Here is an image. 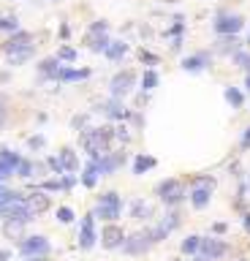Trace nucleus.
<instances>
[{
	"label": "nucleus",
	"instance_id": "obj_1",
	"mask_svg": "<svg viewBox=\"0 0 250 261\" xmlns=\"http://www.w3.org/2000/svg\"><path fill=\"white\" fill-rule=\"evenodd\" d=\"M120 212H123V199H120V193L106 191L98 196V204H96V210H93V215L98 220H106V223H117Z\"/></svg>",
	"mask_w": 250,
	"mask_h": 261
},
{
	"label": "nucleus",
	"instance_id": "obj_2",
	"mask_svg": "<svg viewBox=\"0 0 250 261\" xmlns=\"http://www.w3.org/2000/svg\"><path fill=\"white\" fill-rule=\"evenodd\" d=\"M212 191H215V177H209V174L193 177V188H191V193H188L193 210H207L209 202H212Z\"/></svg>",
	"mask_w": 250,
	"mask_h": 261
},
{
	"label": "nucleus",
	"instance_id": "obj_3",
	"mask_svg": "<svg viewBox=\"0 0 250 261\" xmlns=\"http://www.w3.org/2000/svg\"><path fill=\"white\" fill-rule=\"evenodd\" d=\"M133 84H136V71H131V68L117 71L112 76V82H109V98L123 101L128 93H133Z\"/></svg>",
	"mask_w": 250,
	"mask_h": 261
},
{
	"label": "nucleus",
	"instance_id": "obj_4",
	"mask_svg": "<svg viewBox=\"0 0 250 261\" xmlns=\"http://www.w3.org/2000/svg\"><path fill=\"white\" fill-rule=\"evenodd\" d=\"M152 245H155V242L150 239V231H147V229H141V231L128 234L120 250H123L125 256H144V253H150V247H152Z\"/></svg>",
	"mask_w": 250,
	"mask_h": 261
},
{
	"label": "nucleus",
	"instance_id": "obj_5",
	"mask_svg": "<svg viewBox=\"0 0 250 261\" xmlns=\"http://www.w3.org/2000/svg\"><path fill=\"white\" fill-rule=\"evenodd\" d=\"M228 253V245L218 237H201L199 253H196V261H220Z\"/></svg>",
	"mask_w": 250,
	"mask_h": 261
},
{
	"label": "nucleus",
	"instance_id": "obj_6",
	"mask_svg": "<svg viewBox=\"0 0 250 261\" xmlns=\"http://www.w3.org/2000/svg\"><path fill=\"white\" fill-rule=\"evenodd\" d=\"M242 28H245V19L239 14H231V11H220L212 22V30L218 36H236V33H242Z\"/></svg>",
	"mask_w": 250,
	"mask_h": 261
},
{
	"label": "nucleus",
	"instance_id": "obj_7",
	"mask_svg": "<svg viewBox=\"0 0 250 261\" xmlns=\"http://www.w3.org/2000/svg\"><path fill=\"white\" fill-rule=\"evenodd\" d=\"M17 247H19V253H22V258H30V256H46V253L52 250V242L44 234H33V237L19 239Z\"/></svg>",
	"mask_w": 250,
	"mask_h": 261
},
{
	"label": "nucleus",
	"instance_id": "obj_8",
	"mask_svg": "<svg viewBox=\"0 0 250 261\" xmlns=\"http://www.w3.org/2000/svg\"><path fill=\"white\" fill-rule=\"evenodd\" d=\"M0 218L3 220H22V223H30V220H36L30 215V210L25 207V196L17 199V202H9L0 207Z\"/></svg>",
	"mask_w": 250,
	"mask_h": 261
},
{
	"label": "nucleus",
	"instance_id": "obj_9",
	"mask_svg": "<svg viewBox=\"0 0 250 261\" xmlns=\"http://www.w3.org/2000/svg\"><path fill=\"white\" fill-rule=\"evenodd\" d=\"M125 242V231L120 229L117 223H106L104 231H101V245L106 247V250H120Z\"/></svg>",
	"mask_w": 250,
	"mask_h": 261
},
{
	"label": "nucleus",
	"instance_id": "obj_10",
	"mask_svg": "<svg viewBox=\"0 0 250 261\" xmlns=\"http://www.w3.org/2000/svg\"><path fill=\"white\" fill-rule=\"evenodd\" d=\"M19 160H22V155H19V152L9 150V147H3V150H0V183H6L9 177H14Z\"/></svg>",
	"mask_w": 250,
	"mask_h": 261
},
{
	"label": "nucleus",
	"instance_id": "obj_11",
	"mask_svg": "<svg viewBox=\"0 0 250 261\" xmlns=\"http://www.w3.org/2000/svg\"><path fill=\"white\" fill-rule=\"evenodd\" d=\"M30 44H33V33L19 28L17 33H11V36L0 44V49H3V55H11V52H19V49H25V46H30Z\"/></svg>",
	"mask_w": 250,
	"mask_h": 261
},
{
	"label": "nucleus",
	"instance_id": "obj_12",
	"mask_svg": "<svg viewBox=\"0 0 250 261\" xmlns=\"http://www.w3.org/2000/svg\"><path fill=\"white\" fill-rule=\"evenodd\" d=\"M96 109L104 112V115L109 117V120H114V123H120V120H128V117H131V109H128L123 101H117V98H106V101L98 104Z\"/></svg>",
	"mask_w": 250,
	"mask_h": 261
},
{
	"label": "nucleus",
	"instance_id": "obj_13",
	"mask_svg": "<svg viewBox=\"0 0 250 261\" xmlns=\"http://www.w3.org/2000/svg\"><path fill=\"white\" fill-rule=\"evenodd\" d=\"M25 207L30 210V215L36 218V215H44L46 210L52 207V199L46 196L44 191H30V193H25Z\"/></svg>",
	"mask_w": 250,
	"mask_h": 261
},
{
	"label": "nucleus",
	"instance_id": "obj_14",
	"mask_svg": "<svg viewBox=\"0 0 250 261\" xmlns=\"http://www.w3.org/2000/svg\"><path fill=\"white\" fill-rule=\"evenodd\" d=\"M93 76V68H73V65H63V68L57 71V79L55 82L60 84H79L85 82V79Z\"/></svg>",
	"mask_w": 250,
	"mask_h": 261
},
{
	"label": "nucleus",
	"instance_id": "obj_15",
	"mask_svg": "<svg viewBox=\"0 0 250 261\" xmlns=\"http://www.w3.org/2000/svg\"><path fill=\"white\" fill-rule=\"evenodd\" d=\"M93 223H96V215L87 212L85 220H82V229H79V247H82V250L96 247V229H93Z\"/></svg>",
	"mask_w": 250,
	"mask_h": 261
},
{
	"label": "nucleus",
	"instance_id": "obj_16",
	"mask_svg": "<svg viewBox=\"0 0 250 261\" xmlns=\"http://www.w3.org/2000/svg\"><path fill=\"white\" fill-rule=\"evenodd\" d=\"M209 63H212V55H209V52H196V55H188L185 60H182V71L201 73Z\"/></svg>",
	"mask_w": 250,
	"mask_h": 261
},
{
	"label": "nucleus",
	"instance_id": "obj_17",
	"mask_svg": "<svg viewBox=\"0 0 250 261\" xmlns=\"http://www.w3.org/2000/svg\"><path fill=\"white\" fill-rule=\"evenodd\" d=\"M109 44H112L109 33H90V30L85 33V46L90 52H96V55H104V52L109 49Z\"/></svg>",
	"mask_w": 250,
	"mask_h": 261
},
{
	"label": "nucleus",
	"instance_id": "obj_18",
	"mask_svg": "<svg viewBox=\"0 0 250 261\" xmlns=\"http://www.w3.org/2000/svg\"><path fill=\"white\" fill-rule=\"evenodd\" d=\"M155 166H158V158L147 155V152H136V155H133V163H131V171H133V177H144Z\"/></svg>",
	"mask_w": 250,
	"mask_h": 261
},
{
	"label": "nucleus",
	"instance_id": "obj_19",
	"mask_svg": "<svg viewBox=\"0 0 250 261\" xmlns=\"http://www.w3.org/2000/svg\"><path fill=\"white\" fill-rule=\"evenodd\" d=\"M128 210H131V218H133V220H139V223H147V220H152V218H155L152 204H150V202H144V199H133Z\"/></svg>",
	"mask_w": 250,
	"mask_h": 261
},
{
	"label": "nucleus",
	"instance_id": "obj_20",
	"mask_svg": "<svg viewBox=\"0 0 250 261\" xmlns=\"http://www.w3.org/2000/svg\"><path fill=\"white\" fill-rule=\"evenodd\" d=\"M57 158H60V163H63V171H65V174H76L79 169H82V166H79L76 152H73L71 147H60Z\"/></svg>",
	"mask_w": 250,
	"mask_h": 261
},
{
	"label": "nucleus",
	"instance_id": "obj_21",
	"mask_svg": "<svg viewBox=\"0 0 250 261\" xmlns=\"http://www.w3.org/2000/svg\"><path fill=\"white\" fill-rule=\"evenodd\" d=\"M128 52H131V44L128 41H112L104 55H106V60H112V63H123V57L128 55Z\"/></svg>",
	"mask_w": 250,
	"mask_h": 261
},
{
	"label": "nucleus",
	"instance_id": "obj_22",
	"mask_svg": "<svg viewBox=\"0 0 250 261\" xmlns=\"http://www.w3.org/2000/svg\"><path fill=\"white\" fill-rule=\"evenodd\" d=\"M36 57V44H30V46H25V49H19V52H11V55H6V60H9V65H25L28 60Z\"/></svg>",
	"mask_w": 250,
	"mask_h": 261
},
{
	"label": "nucleus",
	"instance_id": "obj_23",
	"mask_svg": "<svg viewBox=\"0 0 250 261\" xmlns=\"http://www.w3.org/2000/svg\"><path fill=\"white\" fill-rule=\"evenodd\" d=\"M60 68H63V65H60L57 57H46V60L38 63V76H41V79H57Z\"/></svg>",
	"mask_w": 250,
	"mask_h": 261
},
{
	"label": "nucleus",
	"instance_id": "obj_24",
	"mask_svg": "<svg viewBox=\"0 0 250 261\" xmlns=\"http://www.w3.org/2000/svg\"><path fill=\"white\" fill-rule=\"evenodd\" d=\"M98 177H101V171H98V163H93V160H87V166H85V171H82V185L87 191H93L98 185Z\"/></svg>",
	"mask_w": 250,
	"mask_h": 261
},
{
	"label": "nucleus",
	"instance_id": "obj_25",
	"mask_svg": "<svg viewBox=\"0 0 250 261\" xmlns=\"http://www.w3.org/2000/svg\"><path fill=\"white\" fill-rule=\"evenodd\" d=\"M25 226H28V223H22V220H3V231L9 234L14 242L25 239Z\"/></svg>",
	"mask_w": 250,
	"mask_h": 261
},
{
	"label": "nucleus",
	"instance_id": "obj_26",
	"mask_svg": "<svg viewBox=\"0 0 250 261\" xmlns=\"http://www.w3.org/2000/svg\"><path fill=\"white\" fill-rule=\"evenodd\" d=\"M239 49H242V44L236 36H220V41H218L220 55H234V52H239Z\"/></svg>",
	"mask_w": 250,
	"mask_h": 261
},
{
	"label": "nucleus",
	"instance_id": "obj_27",
	"mask_svg": "<svg viewBox=\"0 0 250 261\" xmlns=\"http://www.w3.org/2000/svg\"><path fill=\"white\" fill-rule=\"evenodd\" d=\"M185 199H188V188H185V185H177V188H174L172 193H169V196L163 199V204L169 207V210H174V207H180L182 202H185Z\"/></svg>",
	"mask_w": 250,
	"mask_h": 261
},
{
	"label": "nucleus",
	"instance_id": "obj_28",
	"mask_svg": "<svg viewBox=\"0 0 250 261\" xmlns=\"http://www.w3.org/2000/svg\"><path fill=\"white\" fill-rule=\"evenodd\" d=\"M158 84H160V76H158L155 68H147L144 73H141V93H152Z\"/></svg>",
	"mask_w": 250,
	"mask_h": 261
},
{
	"label": "nucleus",
	"instance_id": "obj_29",
	"mask_svg": "<svg viewBox=\"0 0 250 261\" xmlns=\"http://www.w3.org/2000/svg\"><path fill=\"white\" fill-rule=\"evenodd\" d=\"M158 223L163 226V229H166L169 234H172V231H177L180 226H182V218H180V212H177V210H169L166 215H163V218L158 220Z\"/></svg>",
	"mask_w": 250,
	"mask_h": 261
},
{
	"label": "nucleus",
	"instance_id": "obj_30",
	"mask_svg": "<svg viewBox=\"0 0 250 261\" xmlns=\"http://www.w3.org/2000/svg\"><path fill=\"white\" fill-rule=\"evenodd\" d=\"M223 96H226V101L231 104L234 109H242V106H245V93H242L239 87H231V84H228Z\"/></svg>",
	"mask_w": 250,
	"mask_h": 261
},
{
	"label": "nucleus",
	"instance_id": "obj_31",
	"mask_svg": "<svg viewBox=\"0 0 250 261\" xmlns=\"http://www.w3.org/2000/svg\"><path fill=\"white\" fill-rule=\"evenodd\" d=\"M177 185H180V180H177V177H169V180H160V183L155 185V196H158L160 202H163V199H166V196H169V193H172L174 188H177Z\"/></svg>",
	"mask_w": 250,
	"mask_h": 261
},
{
	"label": "nucleus",
	"instance_id": "obj_32",
	"mask_svg": "<svg viewBox=\"0 0 250 261\" xmlns=\"http://www.w3.org/2000/svg\"><path fill=\"white\" fill-rule=\"evenodd\" d=\"M19 30V17L17 14H0V33H17Z\"/></svg>",
	"mask_w": 250,
	"mask_h": 261
},
{
	"label": "nucleus",
	"instance_id": "obj_33",
	"mask_svg": "<svg viewBox=\"0 0 250 261\" xmlns=\"http://www.w3.org/2000/svg\"><path fill=\"white\" fill-rule=\"evenodd\" d=\"M199 245H201V237L191 234V237L182 239V247H180V250L185 253V256H196V253H199Z\"/></svg>",
	"mask_w": 250,
	"mask_h": 261
},
{
	"label": "nucleus",
	"instance_id": "obj_34",
	"mask_svg": "<svg viewBox=\"0 0 250 261\" xmlns=\"http://www.w3.org/2000/svg\"><path fill=\"white\" fill-rule=\"evenodd\" d=\"M136 57L147 65V68H152V65H160V57H158V55H152V52H150V49H144V46H139V49H136Z\"/></svg>",
	"mask_w": 250,
	"mask_h": 261
},
{
	"label": "nucleus",
	"instance_id": "obj_35",
	"mask_svg": "<svg viewBox=\"0 0 250 261\" xmlns=\"http://www.w3.org/2000/svg\"><path fill=\"white\" fill-rule=\"evenodd\" d=\"M76 57H79V52L73 49V46H68V44H63L57 49V60H60V63H76Z\"/></svg>",
	"mask_w": 250,
	"mask_h": 261
},
{
	"label": "nucleus",
	"instance_id": "obj_36",
	"mask_svg": "<svg viewBox=\"0 0 250 261\" xmlns=\"http://www.w3.org/2000/svg\"><path fill=\"white\" fill-rule=\"evenodd\" d=\"M22 196H25V193H19L14 188H6V185L0 183V207L9 204V202H17V199H22Z\"/></svg>",
	"mask_w": 250,
	"mask_h": 261
},
{
	"label": "nucleus",
	"instance_id": "obj_37",
	"mask_svg": "<svg viewBox=\"0 0 250 261\" xmlns=\"http://www.w3.org/2000/svg\"><path fill=\"white\" fill-rule=\"evenodd\" d=\"M25 144H28L30 152H41L46 147V136H44V133H33V136H28V142H25Z\"/></svg>",
	"mask_w": 250,
	"mask_h": 261
},
{
	"label": "nucleus",
	"instance_id": "obj_38",
	"mask_svg": "<svg viewBox=\"0 0 250 261\" xmlns=\"http://www.w3.org/2000/svg\"><path fill=\"white\" fill-rule=\"evenodd\" d=\"M231 60H234V63L239 65V68L245 71V73H250V52L239 49V52H234V55H231Z\"/></svg>",
	"mask_w": 250,
	"mask_h": 261
},
{
	"label": "nucleus",
	"instance_id": "obj_39",
	"mask_svg": "<svg viewBox=\"0 0 250 261\" xmlns=\"http://www.w3.org/2000/svg\"><path fill=\"white\" fill-rule=\"evenodd\" d=\"M17 177H22V180H30V177H33V160H30V158H22V160H19Z\"/></svg>",
	"mask_w": 250,
	"mask_h": 261
},
{
	"label": "nucleus",
	"instance_id": "obj_40",
	"mask_svg": "<svg viewBox=\"0 0 250 261\" xmlns=\"http://www.w3.org/2000/svg\"><path fill=\"white\" fill-rule=\"evenodd\" d=\"M114 139H117L120 144H128L131 142V131H128L125 125H114Z\"/></svg>",
	"mask_w": 250,
	"mask_h": 261
},
{
	"label": "nucleus",
	"instance_id": "obj_41",
	"mask_svg": "<svg viewBox=\"0 0 250 261\" xmlns=\"http://www.w3.org/2000/svg\"><path fill=\"white\" fill-rule=\"evenodd\" d=\"M90 33H112V25L106 22V19H96V22H90Z\"/></svg>",
	"mask_w": 250,
	"mask_h": 261
},
{
	"label": "nucleus",
	"instance_id": "obj_42",
	"mask_svg": "<svg viewBox=\"0 0 250 261\" xmlns=\"http://www.w3.org/2000/svg\"><path fill=\"white\" fill-rule=\"evenodd\" d=\"M87 123H90V112H82V115L73 117L71 128H73V131H85V125H87Z\"/></svg>",
	"mask_w": 250,
	"mask_h": 261
},
{
	"label": "nucleus",
	"instance_id": "obj_43",
	"mask_svg": "<svg viewBox=\"0 0 250 261\" xmlns=\"http://www.w3.org/2000/svg\"><path fill=\"white\" fill-rule=\"evenodd\" d=\"M57 220H60V223H73L76 215H73L71 207H60V210H57Z\"/></svg>",
	"mask_w": 250,
	"mask_h": 261
},
{
	"label": "nucleus",
	"instance_id": "obj_44",
	"mask_svg": "<svg viewBox=\"0 0 250 261\" xmlns=\"http://www.w3.org/2000/svg\"><path fill=\"white\" fill-rule=\"evenodd\" d=\"M46 166H49V169L55 171V177L65 174V171H63V163H60V158H57V155H46Z\"/></svg>",
	"mask_w": 250,
	"mask_h": 261
},
{
	"label": "nucleus",
	"instance_id": "obj_45",
	"mask_svg": "<svg viewBox=\"0 0 250 261\" xmlns=\"http://www.w3.org/2000/svg\"><path fill=\"white\" fill-rule=\"evenodd\" d=\"M38 191H63V185H60V180H44L41 185H38Z\"/></svg>",
	"mask_w": 250,
	"mask_h": 261
},
{
	"label": "nucleus",
	"instance_id": "obj_46",
	"mask_svg": "<svg viewBox=\"0 0 250 261\" xmlns=\"http://www.w3.org/2000/svg\"><path fill=\"white\" fill-rule=\"evenodd\" d=\"M60 185H63V191H73L76 177H73V174H60Z\"/></svg>",
	"mask_w": 250,
	"mask_h": 261
},
{
	"label": "nucleus",
	"instance_id": "obj_47",
	"mask_svg": "<svg viewBox=\"0 0 250 261\" xmlns=\"http://www.w3.org/2000/svg\"><path fill=\"white\" fill-rule=\"evenodd\" d=\"M57 36H60V41H68V36H71L68 22H63V25H60V33H57Z\"/></svg>",
	"mask_w": 250,
	"mask_h": 261
},
{
	"label": "nucleus",
	"instance_id": "obj_48",
	"mask_svg": "<svg viewBox=\"0 0 250 261\" xmlns=\"http://www.w3.org/2000/svg\"><path fill=\"white\" fill-rule=\"evenodd\" d=\"M242 147H250V125L242 131Z\"/></svg>",
	"mask_w": 250,
	"mask_h": 261
},
{
	"label": "nucleus",
	"instance_id": "obj_49",
	"mask_svg": "<svg viewBox=\"0 0 250 261\" xmlns=\"http://www.w3.org/2000/svg\"><path fill=\"white\" fill-rule=\"evenodd\" d=\"M212 231H218V234H223V231H226V223H215V226H212Z\"/></svg>",
	"mask_w": 250,
	"mask_h": 261
},
{
	"label": "nucleus",
	"instance_id": "obj_50",
	"mask_svg": "<svg viewBox=\"0 0 250 261\" xmlns=\"http://www.w3.org/2000/svg\"><path fill=\"white\" fill-rule=\"evenodd\" d=\"M11 258V250H0V261H9Z\"/></svg>",
	"mask_w": 250,
	"mask_h": 261
},
{
	"label": "nucleus",
	"instance_id": "obj_51",
	"mask_svg": "<svg viewBox=\"0 0 250 261\" xmlns=\"http://www.w3.org/2000/svg\"><path fill=\"white\" fill-rule=\"evenodd\" d=\"M28 261H46V256H30Z\"/></svg>",
	"mask_w": 250,
	"mask_h": 261
},
{
	"label": "nucleus",
	"instance_id": "obj_52",
	"mask_svg": "<svg viewBox=\"0 0 250 261\" xmlns=\"http://www.w3.org/2000/svg\"><path fill=\"white\" fill-rule=\"evenodd\" d=\"M3 112L6 109H3V98H0V123H3Z\"/></svg>",
	"mask_w": 250,
	"mask_h": 261
},
{
	"label": "nucleus",
	"instance_id": "obj_53",
	"mask_svg": "<svg viewBox=\"0 0 250 261\" xmlns=\"http://www.w3.org/2000/svg\"><path fill=\"white\" fill-rule=\"evenodd\" d=\"M245 229L250 231V215H245Z\"/></svg>",
	"mask_w": 250,
	"mask_h": 261
},
{
	"label": "nucleus",
	"instance_id": "obj_54",
	"mask_svg": "<svg viewBox=\"0 0 250 261\" xmlns=\"http://www.w3.org/2000/svg\"><path fill=\"white\" fill-rule=\"evenodd\" d=\"M245 87H247V90H250V73H247V76H245Z\"/></svg>",
	"mask_w": 250,
	"mask_h": 261
},
{
	"label": "nucleus",
	"instance_id": "obj_55",
	"mask_svg": "<svg viewBox=\"0 0 250 261\" xmlns=\"http://www.w3.org/2000/svg\"><path fill=\"white\" fill-rule=\"evenodd\" d=\"M247 44H250V33H247Z\"/></svg>",
	"mask_w": 250,
	"mask_h": 261
}]
</instances>
